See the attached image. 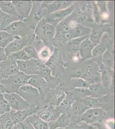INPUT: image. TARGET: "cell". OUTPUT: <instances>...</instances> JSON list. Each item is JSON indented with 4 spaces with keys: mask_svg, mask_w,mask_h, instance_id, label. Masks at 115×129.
I'll return each instance as SVG.
<instances>
[{
    "mask_svg": "<svg viewBox=\"0 0 115 129\" xmlns=\"http://www.w3.org/2000/svg\"><path fill=\"white\" fill-rule=\"evenodd\" d=\"M14 39V36L4 30H0V47L5 48Z\"/></svg>",
    "mask_w": 115,
    "mask_h": 129,
    "instance_id": "e0dca14e",
    "label": "cell"
},
{
    "mask_svg": "<svg viewBox=\"0 0 115 129\" xmlns=\"http://www.w3.org/2000/svg\"><path fill=\"white\" fill-rule=\"evenodd\" d=\"M15 125L7 113L2 115L0 120V129H12Z\"/></svg>",
    "mask_w": 115,
    "mask_h": 129,
    "instance_id": "d6986e66",
    "label": "cell"
},
{
    "mask_svg": "<svg viewBox=\"0 0 115 129\" xmlns=\"http://www.w3.org/2000/svg\"><path fill=\"white\" fill-rule=\"evenodd\" d=\"M11 110L3 93H0V115L5 114Z\"/></svg>",
    "mask_w": 115,
    "mask_h": 129,
    "instance_id": "44dd1931",
    "label": "cell"
},
{
    "mask_svg": "<svg viewBox=\"0 0 115 129\" xmlns=\"http://www.w3.org/2000/svg\"><path fill=\"white\" fill-rule=\"evenodd\" d=\"M3 73L5 78L19 72L17 62L9 57L2 62Z\"/></svg>",
    "mask_w": 115,
    "mask_h": 129,
    "instance_id": "30bf717a",
    "label": "cell"
},
{
    "mask_svg": "<svg viewBox=\"0 0 115 129\" xmlns=\"http://www.w3.org/2000/svg\"><path fill=\"white\" fill-rule=\"evenodd\" d=\"M41 30L45 36L48 38H51L54 34V29L53 26L48 24H45L41 25Z\"/></svg>",
    "mask_w": 115,
    "mask_h": 129,
    "instance_id": "7402d4cb",
    "label": "cell"
},
{
    "mask_svg": "<svg viewBox=\"0 0 115 129\" xmlns=\"http://www.w3.org/2000/svg\"><path fill=\"white\" fill-rule=\"evenodd\" d=\"M17 93L20 95L30 106H35L39 100L40 91L28 84L21 87Z\"/></svg>",
    "mask_w": 115,
    "mask_h": 129,
    "instance_id": "7a4b0ae2",
    "label": "cell"
},
{
    "mask_svg": "<svg viewBox=\"0 0 115 129\" xmlns=\"http://www.w3.org/2000/svg\"><path fill=\"white\" fill-rule=\"evenodd\" d=\"M2 115H0V120H1V117H2Z\"/></svg>",
    "mask_w": 115,
    "mask_h": 129,
    "instance_id": "8d00e7d4",
    "label": "cell"
},
{
    "mask_svg": "<svg viewBox=\"0 0 115 129\" xmlns=\"http://www.w3.org/2000/svg\"><path fill=\"white\" fill-rule=\"evenodd\" d=\"M49 53L48 50H43L41 53V57L43 58H44V59H46V58L48 57V56L49 55Z\"/></svg>",
    "mask_w": 115,
    "mask_h": 129,
    "instance_id": "d6a6232c",
    "label": "cell"
},
{
    "mask_svg": "<svg viewBox=\"0 0 115 129\" xmlns=\"http://www.w3.org/2000/svg\"><path fill=\"white\" fill-rule=\"evenodd\" d=\"M65 93L60 89L52 90L51 94V103L53 105L58 106L61 105L65 98Z\"/></svg>",
    "mask_w": 115,
    "mask_h": 129,
    "instance_id": "2e32d148",
    "label": "cell"
},
{
    "mask_svg": "<svg viewBox=\"0 0 115 129\" xmlns=\"http://www.w3.org/2000/svg\"><path fill=\"white\" fill-rule=\"evenodd\" d=\"M106 125L108 129H114V121L113 120H107L106 122Z\"/></svg>",
    "mask_w": 115,
    "mask_h": 129,
    "instance_id": "4dcf8cb0",
    "label": "cell"
},
{
    "mask_svg": "<svg viewBox=\"0 0 115 129\" xmlns=\"http://www.w3.org/2000/svg\"><path fill=\"white\" fill-rule=\"evenodd\" d=\"M7 58L5 53V48L0 47V62L5 61Z\"/></svg>",
    "mask_w": 115,
    "mask_h": 129,
    "instance_id": "f546056e",
    "label": "cell"
},
{
    "mask_svg": "<svg viewBox=\"0 0 115 129\" xmlns=\"http://www.w3.org/2000/svg\"><path fill=\"white\" fill-rule=\"evenodd\" d=\"M3 95L11 110L21 111L28 109L30 106L17 93H4Z\"/></svg>",
    "mask_w": 115,
    "mask_h": 129,
    "instance_id": "277c9868",
    "label": "cell"
},
{
    "mask_svg": "<svg viewBox=\"0 0 115 129\" xmlns=\"http://www.w3.org/2000/svg\"><path fill=\"white\" fill-rule=\"evenodd\" d=\"M0 93H1V91H0Z\"/></svg>",
    "mask_w": 115,
    "mask_h": 129,
    "instance_id": "f35d334b",
    "label": "cell"
},
{
    "mask_svg": "<svg viewBox=\"0 0 115 129\" xmlns=\"http://www.w3.org/2000/svg\"><path fill=\"white\" fill-rule=\"evenodd\" d=\"M74 102V100L71 98L66 96L65 98L63 100L62 103H61V105H62V107L65 108L66 109H68L70 108V107H72Z\"/></svg>",
    "mask_w": 115,
    "mask_h": 129,
    "instance_id": "83f0119b",
    "label": "cell"
},
{
    "mask_svg": "<svg viewBox=\"0 0 115 129\" xmlns=\"http://www.w3.org/2000/svg\"><path fill=\"white\" fill-rule=\"evenodd\" d=\"M21 20L29 16L32 8V3L28 1H12Z\"/></svg>",
    "mask_w": 115,
    "mask_h": 129,
    "instance_id": "ba28073f",
    "label": "cell"
},
{
    "mask_svg": "<svg viewBox=\"0 0 115 129\" xmlns=\"http://www.w3.org/2000/svg\"><path fill=\"white\" fill-rule=\"evenodd\" d=\"M26 28L27 26L25 22L22 20H18L12 22L4 31H6L14 36L22 37Z\"/></svg>",
    "mask_w": 115,
    "mask_h": 129,
    "instance_id": "9c48e42d",
    "label": "cell"
},
{
    "mask_svg": "<svg viewBox=\"0 0 115 129\" xmlns=\"http://www.w3.org/2000/svg\"><path fill=\"white\" fill-rule=\"evenodd\" d=\"M105 112L101 108L95 107L88 109L82 114L80 121L88 124H91L101 120Z\"/></svg>",
    "mask_w": 115,
    "mask_h": 129,
    "instance_id": "3957f363",
    "label": "cell"
},
{
    "mask_svg": "<svg viewBox=\"0 0 115 129\" xmlns=\"http://www.w3.org/2000/svg\"><path fill=\"white\" fill-rule=\"evenodd\" d=\"M5 78V75L3 73V68L2 66V62H0V81Z\"/></svg>",
    "mask_w": 115,
    "mask_h": 129,
    "instance_id": "836d02e7",
    "label": "cell"
},
{
    "mask_svg": "<svg viewBox=\"0 0 115 129\" xmlns=\"http://www.w3.org/2000/svg\"><path fill=\"white\" fill-rule=\"evenodd\" d=\"M99 101L98 99L93 98H86L83 101V103L87 109L95 108L96 105L99 104Z\"/></svg>",
    "mask_w": 115,
    "mask_h": 129,
    "instance_id": "d4e9b609",
    "label": "cell"
},
{
    "mask_svg": "<svg viewBox=\"0 0 115 129\" xmlns=\"http://www.w3.org/2000/svg\"><path fill=\"white\" fill-rule=\"evenodd\" d=\"M7 57H9L11 59L16 61H25L31 59V57L26 52L23 50H21L19 51L13 53Z\"/></svg>",
    "mask_w": 115,
    "mask_h": 129,
    "instance_id": "ac0fdd59",
    "label": "cell"
},
{
    "mask_svg": "<svg viewBox=\"0 0 115 129\" xmlns=\"http://www.w3.org/2000/svg\"><path fill=\"white\" fill-rule=\"evenodd\" d=\"M0 9L3 13L17 17L21 20L12 1H0Z\"/></svg>",
    "mask_w": 115,
    "mask_h": 129,
    "instance_id": "4fadbf2b",
    "label": "cell"
},
{
    "mask_svg": "<svg viewBox=\"0 0 115 129\" xmlns=\"http://www.w3.org/2000/svg\"><path fill=\"white\" fill-rule=\"evenodd\" d=\"M72 107L75 112L79 114L82 113L83 114L88 109L83 103H79L78 102H74L72 105Z\"/></svg>",
    "mask_w": 115,
    "mask_h": 129,
    "instance_id": "484cf974",
    "label": "cell"
},
{
    "mask_svg": "<svg viewBox=\"0 0 115 129\" xmlns=\"http://www.w3.org/2000/svg\"><path fill=\"white\" fill-rule=\"evenodd\" d=\"M37 113L38 117L46 122L56 120L61 115L60 112L58 110L51 107H45L38 109Z\"/></svg>",
    "mask_w": 115,
    "mask_h": 129,
    "instance_id": "52a82bcc",
    "label": "cell"
},
{
    "mask_svg": "<svg viewBox=\"0 0 115 129\" xmlns=\"http://www.w3.org/2000/svg\"><path fill=\"white\" fill-rule=\"evenodd\" d=\"M18 20H20L17 17L2 12L0 14V30H4L12 22Z\"/></svg>",
    "mask_w": 115,
    "mask_h": 129,
    "instance_id": "5bb4252c",
    "label": "cell"
},
{
    "mask_svg": "<svg viewBox=\"0 0 115 129\" xmlns=\"http://www.w3.org/2000/svg\"><path fill=\"white\" fill-rule=\"evenodd\" d=\"M19 129H34L31 123L26 119L22 122L17 124Z\"/></svg>",
    "mask_w": 115,
    "mask_h": 129,
    "instance_id": "f1b7e54d",
    "label": "cell"
},
{
    "mask_svg": "<svg viewBox=\"0 0 115 129\" xmlns=\"http://www.w3.org/2000/svg\"><path fill=\"white\" fill-rule=\"evenodd\" d=\"M39 109L36 106H30L28 109L21 111L11 110L7 114L12 120L15 124L20 123L25 121L29 116L37 112Z\"/></svg>",
    "mask_w": 115,
    "mask_h": 129,
    "instance_id": "5b68a950",
    "label": "cell"
},
{
    "mask_svg": "<svg viewBox=\"0 0 115 129\" xmlns=\"http://www.w3.org/2000/svg\"><path fill=\"white\" fill-rule=\"evenodd\" d=\"M64 128H58L55 129H64Z\"/></svg>",
    "mask_w": 115,
    "mask_h": 129,
    "instance_id": "d590c367",
    "label": "cell"
},
{
    "mask_svg": "<svg viewBox=\"0 0 115 129\" xmlns=\"http://www.w3.org/2000/svg\"><path fill=\"white\" fill-rule=\"evenodd\" d=\"M55 121L50 122L49 129H55L58 128H65L70 123L68 117L64 114H62Z\"/></svg>",
    "mask_w": 115,
    "mask_h": 129,
    "instance_id": "9a60e30c",
    "label": "cell"
},
{
    "mask_svg": "<svg viewBox=\"0 0 115 129\" xmlns=\"http://www.w3.org/2000/svg\"><path fill=\"white\" fill-rule=\"evenodd\" d=\"M28 84L37 89L40 92L42 89L45 88L47 84L45 79L39 75H35L31 76L28 81Z\"/></svg>",
    "mask_w": 115,
    "mask_h": 129,
    "instance_id": "7c38bea8",
    "label": "cell"
},
{
    "mask_svg": "<svg viewBox=\"0 0 115 129\" xmlns=\"http://www.w3.org/2000/svg\"><path fill=\"white\" fill-rule=\"evenodd\" d=\"M34 129H49V126L47 122L41 119L37 114H32L26 119Z\"/></svg>",
    "mask_w": 115,
    "mask_h": 129,
    "instance_id": "8fae6325",
    "label": "cell"
},
{
    "mask_svg": "<svg viewBox=\"0 0 115 129\" xmlns=\"http://www.w3.org/2000/svg\"><path fill=\"white\" fill-rule=\"evenodd\" d=\"M26 41L23 37L19 36H14V40L8 44L5 48V51L7 56L10 55L19 51L25 47Z\"/></svg>",
    "mask_w": 115,
    "mask_h": 129,
    "instance_id": "8992f818",
    "label": "cell"
},
{
    "mask_svg": "<svg viewBox=\"0 0 115 129\" xmlns=\"http://www.w3.org/2000/svg\"><path fill=\"white\" fill-rule=\"evenodd\" d=\"M103 50V48L101 47L100 46H98V47H96L95 50H94L93 54L94 53L95 56H98L102 53Z\"/></svg>",
    "mask_w": 115,
    "mask_h": 129,
    "instance_id": "1f68e13d",
    "label": "cell"
},
{
    "mask_svg": "<svg viewBox=\"0 0 115 129\" xmlns=\"http://www.w3.org/2000/svg\"><path fill=\"white\" fill-rule=\"evenodd\" d=\"M31 75L19 72L7 77L0 81V91L4 93H17L22 86L28 84Z\"/></svg>",
    "mask_w": 115,
    "mask_h": 129,
    "instance_id": "6da1fadb",
    "label": "cell"
},
{
    "mask_svg": "<svg viewBox=\"0 0 115 129\" xmlns=\"http://www.w3.org/2000/svg\"><path fill=\"white\" fill-rule=\"evenodd\" d=\"M64 129H96V127L83 123L81 124L77 123H69Z\"/></svg>",
    "mask_w": 115,
    "mask_h": 129,
    "instance_id": "603a6c76",
    "label": "cell"
},
{
    "mask_svg": "<svg viewBox=\"0 0 115 129\" xmlns=\"http://www.w3.org/2000/svg\"><path fill=\"white\" fill-rule=\"evenodd\" d=\"M73 84L76 88H86L88 89L89 86V84L86 81L81 79H73Z\"/></svg>",
    "mask_w": 115,
    "mask_h": 129,
    "instance_id": "cb8c5ba5",
    "label": "cell"
},
{
    "mask_svg": "<svg viewBox=\"0 0 115 129\" xmlns=\"http://www.w3.org/2000/svg\"><path fill=\"white\" fill-rule=\"evenodd\" d=\"M12 129H19V128L18 127L17 125H15V126H14L12 128Z\"/></svg>",
    "mask_w": 115,
    "mask_h": 129,
    "instance_id": "e575fe53",
    "label": "cell"
},
{
    "mask_svg": "<svg viewBox=\"0 0 115 129\" xmlns=\"http://www.w3.org/2000/svg\"><path fill=\"white\" fill-rule=\"evenodd\" d=\"M2 10H1V9H0V14H1V13H2Z\"/></svg>",
    "mask_w": 115,
    "mask_h": 129,
    "instance_id": "74e56055",
    "label": "cell"
},
{
    "mask_svg": "<svg viewBox=\"0 0 115 129\" xmlns=\"http://www.w3.org/2000/svg\"><path fill=\"white\" fill-rule=\"evenodd\" d=\"M23 50L31 57V59H39L38 53L34 47H25L24 48Z\"/></svg>",
    "mask_w": 115,
    "mask_h": 129,
    "instance_id": "4316f807",
    "label": "cell"
},
{
    "mask_svg": "<svg viewBox=\"0 0 115 129\" xmlns=\"http://www.w3.org/2000/svg\"><path fill=\"white\" fill-rule=\"evenodd\" d=\"M93 47V45L88 40H86L81 46V53L83 57H88L90 56L91 51Z\"/></svg>",
    "mask_w": 115,
    "mask_h": 129,
    "instance_id": "ffe728a7",
    "label": "cell"
}]
</instances>
